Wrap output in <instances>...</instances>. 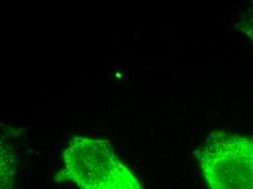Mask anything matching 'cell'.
Instances as JSON below:
<instances>
[{
    "label": "cell",
    "instance_id": "6da1fadb",
    "mask_svg": "<svg viewBox=\"0 0 253 189\" xmlns=\"http://www.w3.org/2000/svg\"><path fill=\"white\" fill-rule=\"evenodd\" d=\"M63 158L64 168L55 176L58 182H72L80 189H143L106 140L75 137Z\"/></svg>",
    "mask_w": 253,
    "mask_h": 189
},
{
    "label": "cell",
    "instance_id": "7a4b0ae2",
    "mask_svg": "<svg viewBox=\"0 0 253 189\" xmlns=\"http://www.w3.org/2000/svg\"><path fill=\"white\" fill-rule=\"evenodd\" d=\"M197 156L211 189H253V138L215 132Z\"/></svg>",
    "mask_w": 253,
    "mask_h": 189
},
{
    "label": "cell",
    "instance_id": "3957f363",
    "mask_svg": "<svg viewBox=\"0 0 253 189\" xmlns=\"http://www.w3.org/2000/svg\"><path fill=\"white\" fill-rule=\"evenodd\" d=\"M239 27L253 41V7L245 13Z\"/></svg>",
    "mask_w": 253,
    "mask_h": 189
}]
</instances>
